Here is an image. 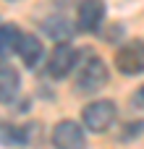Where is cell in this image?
<instances>
[{"label":"cell","instance_id":"obj_3","mask_svg":"<svg viewBox=\"0 0 144 149\" xmlns=\"http://www.w3.org/2000/svg\"><path fill=\"white\" fill-rule=\"evenodd\" d=\"M115 65L121 73L126 76H136L144 73V42H126L118 52H115Z\"/></svg>","mask_w":144,"mask_h":149},{"label":"cell","instance_id":"obj_10","mask_svg":"<svg viewBox=\"0 0 144 149\" xmlns=\"http://www.w3.org/2000/svg\"><path fill=\"white\" fill-rule=\"evenodd\" d=\"M42 26H45V31H47L50 37H55V39H60V42H63V39H68V37H71V31H73V29H71V24H68V21H63V18H47Z\"/></svg>","mask_w":144,"mask_h":149},{"label":"cell","instance_id":"obj_7","mask_svg":"<svg viewBox=\"0 0 144 149\" xmlns=\"http://www.w3.org/2000/svg\"><path fill=\"white\" fill-rule=\"evenodd\" d=\"M0 100H3V105H10V100L16 97V92H18V73L8 65V63H3V71H0Z\"/></svg>","mask_w":144,"mask_h":149},{"label":"cell","instance_id":"obj_2","mask_svg":"<svg viewBox=\"0 0 144 149\" xmlns=\"http://www.w3.org/2000/svg\"><path fill=\"white\" fill-rule=\"evenodd\" d=\"M81 118H84V126H87L92 134H102V131H108V128L113 126V120H115V105H113L110 100H97V102H92V105L84 107Z\"/></svg>","mask_w":144,"mask_h":149},{"label":"cell","instance_id":"obj_11","mask_svg":"<svg viewBox=\"0 0 144 149\" xmlns=\"http://www.w3.org/2000/svg\"><path fill=\"white\" fill-rule=\"evenodd\" d=\"M134 105H136V107H142V110H144V86L139 89V92H136V94H134Z\"/></svg>","mask_w":144,"mask_h":149},{"label":"cell","instance_id":"obj_8","mask_svg":"<svg viewBox=\"0 0 144 149\" xmlns=\"http://www.w3.org/2000/svg\"><path fill=\"white\" fill-rule=\"evenodd\" d=\"M21 31L13 26V24H3L0 26V50H3V60H8L10 52H18V45H21Z\"/></svg>","mask_w":144,"mask_h":149},{"label":"cell","instance_id":"obj_5","mask_svg":"<svg viewBox=\"0 0 144 149\" xmlns=\"http://www.w3.org/2000/svg\"><path fill=\"white\" fill-rule=\"evenodd\" d=\"M76 58H79V52H76L71 45L60 42V45L52 50V55H50L47 73H50L52 79H66V76L73 71V65H76Z\"/></svg>","mask_w":144,"mask_h":149},{"label":"cell","instance_id":"obj_9","mask_svg":"<svg viewBox=\"0 0 144 149\" xmlns=\"http://www.w3.org/2000/svg\"><path fill=\"white\" fill-rule=\"evenodd\" d=\"M18 55H21V60H24L29 68H34V65L39 63V58H42V42H39L37 37H31V34H26V37L21 39V45H18Z\"/></svg>","mask_w":144,"mask_h":149},{"label":"cell","instance_id":"obj_6","mask_svg":"<svg viewBox=\"0 0 144 149\" xmlns=\"http://www.w3.org/2000/svg\"><path fill=\"white\" fill-rule=\"evenodd\" d=\"M102 18H105V3L102 0H81L79 13H76V21H79L81 31H97Z\"/></svg>","mask_w":144,"mask_h":149},{"label":"cell","instance_id":"obj_1","mask_svg":"<svg viewBox=\"0 0 144 149\" xmlns=\"http://www.w3.org/2000/svg\"><path fill=\"white\" fill-rule=\"evenodd\" d=\"M105 84H108V68H105V63L97 55L87 58L81 63L79 73H76V89L79 92H97Z\"/></svg>","mask_w":144,"mask_h":149},{"label":"cell","instance_id":"obj_4","mask_svg":"<svg viewBox=\"0 0 144 149\" xmlns=\"http://www.w3.org/2000/svg\"><path fill=\"white\" fill-rule=\"evenodd\" d=\"M52 144H55V149H87V136L79 123L60 120L52 128Z\"/></svg>","mask_w":144,"mask_h":149}]
</instances>
